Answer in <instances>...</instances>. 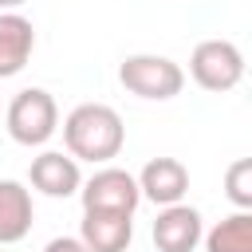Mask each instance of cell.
<instances>
[{
	"label": "cell",
	"mask_w": 252,
	"mask_h": 252,
	"mask_svg": "<svg viewBox=\"0 0 252 252\" xmlns=\"http://www.w3.org/2000/svg\"><path fill=\"white\" fill-rule=\"evenodd\" d=\"M20 4H24V0H0V12H16Z\"/></svg>",
	"instance_id": "9a60e30c"
},
{
	"label": "cell",
	"mask_w": 252,
	"mask_h": 252,
	"mask_svg": "<svg viewBox=\"0 0 252 252\" xmlns=\"http://www.w3.org/2000/svg\"><path fill=\"white\" fill-rule=\"evenodd\" d=\"M4 122H8L12 142H20V146H43L59 130V106H55V98L43 87H28V91H20L8 102Z\"/></svg>",
	"instance_id": "3957f363"
},
{
	"label": "cell",
	"mask_w": 252,
	"mask_h": 252,
	"mask_svg": "<svg viewBox=\"0 0 252 252\" xmlns=\"http://www.w3.org/2000/svg\"><path fill=\"white\" fill-rule=\"evenodd\" d=\"M32 220H35V209H32V193L4 177L0 181V244H16L32 232Z\"/></svg>",
	"instance_id": "8fae6325"
},
{
	"label": "cell",
	"mask_w": 252,
	"mask_h": 252,
	"mask_svg": "<svg viewBox=\"0 0 252 252\" xmlns=\"http://www.w3.org/2000/svg\"><path fill=\"white\" fill-rule=\"evenodd\" d=\"M43 252H87V248H83L79 236H55V240L43 244Z\"/></svg>",
	"instance_id": "5bb4252c"
},
{
	"label": "cell",
	"mask_w": 252,
	"mask_h": 252,
	"mask_svg": "<svg viewBox=\"0 0 252 252\" xmlns=\"http://www.w3.org/2000/svg\"><path fill=\"white\" fill-rule=\"evenodd\" d=\"M118 83L138 94V98H150V102H165L173 94H181L185 87V71L169 59V55H126L122 67H118Z\"/></svg>",
	"instance_id": "7a4b0ae2"
},
{
	"label": "cell",
	"mask_w": 252,
	"mask_h": 252,
	"mask_svg": "<svg viewBox=\"0 0 252 252\" xmlns=\"http://www.w3.org/2000/svg\"><path fill=\"white\" fill-rule=\"evenodd\" d=\"M205 236V220L193 205H161L154 220V244L158 252H193Z\"/></svg>",
	"instance_id": "8992f818"
},
{
	"label": "cell",
	"mask_w": 252,
	"mask_h": 252,
	"mask_svg": "<svg viewBox=\"0 0 252 252\" xmlns=\"http://www.w3.org/2000/svg\"><path fill=\"white\" fill-rule=\"evenodd\" d=\"M138 193L154 205H177L189 193V169L177 158H154L138 173Z\"/></svg>",
	"instance_id": "ba28073f"
},
{
	"label": "cell",
	"mask_w": 252,
	"mask_h": 252,
	"mask_svg": "<svg viewBox=\"0 0 252 252\" xmlns=\"http://www.w3.org/2000/svg\"><path fill=\"white\" fill-rule=\"evenodd\" d=\"M28 177H32V189H39L43 197H75L83 185L79 158L59 154V150H43L39 158H32Z\"/></svg>",
	"instance_id": "52a82bcc"
},
{
	"label": "cell",
	"mask_w": 252,
	"mask_h": 252,
	"mask_svg": "<svg viewBox=\"0 0 252 252\" xmlns=\"http://www.w3.org/2000/svg\"><path fill=\"white\" fill-rule=\"evenodd\" d=\"M63 142H67V154L71 158H83V161H110L122 154V142H126V126H122V114L106 102H79L67 118H63Z\"/></svg>",
	"instance_id": "6da1fadb"
},
{
	"label": "cell",
	"mask_w": 252,
	"mask_h": 252,
	"mask_svg": "<svg viewBox=\"0 0 252 252\" xmlns=\"http://www.w3.org/2000/svg\"><path fill=\"white\" fill-rule=\"evenodd\" d=\"M79 197H83V213H130L138 209L142 193H138V177L126 173V169H98L94 177H87L79 185Z\"/></svg>",
	"instance_id": "5b68a950"
},
{
	"label": "cell",
	"mask_w": 252,
	"mask_h": 252,
	"mask_svg": "<svg viewBox=\"0 0 252 252\" xmlns=\"http://www.w3.org/2000/svg\"><path fill=\"white\" fill-rule=\"evenodd\" d=\"M134 236L130 213H83L79 240L87 252H126Z\"/></svg>",
	"instance_id": "9c48e42d"
},
{
	"label": "cell",
	"mask_w": 252,
	"mask_h": 252,
	"mask_svg": "<svg viewBox=\"0 0 252 252\" xmlns=\"http://www.w3.org/2000/svg\"><path fill=\"white\" fill-rule=\"evenodd\" d=\"M224 197L236 209H252V158H236L224 169Z\"/></svg>",
	"instance_id": "4fadbf2b"
},
{
	"label": "cell",
	"mask_w": 252,
	"mask_h": 252,
	"mask_svg": "<svg viewBox=\"0 0 252 252\" xmlns=\"http://www.w3.org/2000/svg\"><path fill=\"white\" fill-rule=\"evenodd\" d=\"M201 240L205 252H252V209H236L232 217L217 220Z\"/></svg>",
	"instance_id": "7c38bea8"
},
{
	"label": "cell",
	"mask_w": 252,
	"mask_h": 252,
	"mask_svg": "<svg viewBox=\"0 0 252 252\" xmlns=\"http://www.w3.org/2000/svg\"><path fill=\"white\" fill-rule=\"evenodd\" d=\"M189 75L201 91H232L244 79V55L232 39H201L189 55Z\"/></svg>",
	"instance_id": "277c9868"
},
{
	"label": "cell",
	"mask_w": 252,
	"mask_h": 252,
	"mask_svg": "<svg viewBox=\"0 0 252 252\" xmlns=\"http://www.w3.org/2000/svg\"><path fill=\"white\" fill-rule=\"evenodd\" d=\"M35 51V28L20 12H0V79H12L28 67Z\"/></svg>",
	"instance_id": "30bf717a"
}]
</instances>
